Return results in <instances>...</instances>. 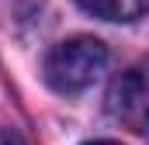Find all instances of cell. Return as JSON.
Returning <instances> with one entry per match:
<instances>
[{"label":"cell","instance_id":"6da1fadb","mask_svg":"<svg viewBox=\"0 0 149 145\" xmlns=\"http://www.w3.org/2000/svg\"><path fill=\"white\" fill-rule=\"evenodd\" d=\"M108 66V48L97 41V38H70V41H59L49 55H45V79L52 90L59 93H80L87 90Z\"/></svg>","mask_w":149,"mask_h":145},{"label":"cell","instance_id":"5b68a950","mask_svg":"<svg viewBox=\"0 0 149 145\" xmlns=\"http://www.w3.org/2000/svg\"><path fill=\"white\" fill-rule=\"evenodd\" d=\"M87 145H118V142H87Z\"/></svg>","mask_w":149,"mask_h":145},{"label":"cell","instance_id":"277c9868","mask_svg":"<svg viewBox=\"0 0 149 145\" xmlns=\"http://www.w3.org/2000/svg\"><path fill=\"white\" fill-rule=\"evenodd\" d=\"M0 145H24V138L17 131H0Z\"/></svg>","mask_w":149,"mask_h":145},{"label":"cell","instance_id":"3957f363","mask_svg":"<svg viewBox=\"0 0 149 145\" xmlns=\"http://www.w3.org/2000/svg\"><path fill=\"white\" fill-rule=\"evenodd\" d=\"M76 3L101 21H135L149 10V0H76Z\"/></svg>","mask_w":149,"mask_h":145},{"label":"cell","instance_id":"7a4b0ae2","mask_svg":"<svg viewBox=\"0 0 149 145\" xmlns=\"http://www.w3.org/2000/svg\"><path fill=\"white\" fill-rule=\"evenodd\" d=\"M108 110L125 128H132L139 135H149V59L135 62L132 69H125L111 83Z\"/></svg>","mask_w":149,"mask_h":145}]
</instances>
